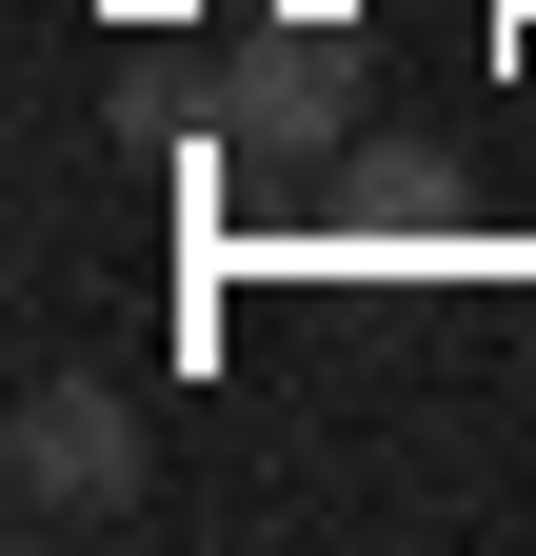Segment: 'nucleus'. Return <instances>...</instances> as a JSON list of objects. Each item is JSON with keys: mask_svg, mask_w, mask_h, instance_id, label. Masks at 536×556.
<instances>
[{"mask_svg": "<svg viewBox=\"0 0 536 556\" xmlns=\"http://www.w3.org/2000/svg\"><path fill=\"white\" fill-rule=\"evenodd\" d=\"M219 139H239V160H339V139H358V60L318 40V21L239 40L219 60Z\"/></svg>", "mask_w": 536, "mask_h": 556, "instance_id": "2", "label": "nucleus"}, {"mask_svg": "<svg viewBox=\"0 0 536 556\" xmlns=\"http://www.w3.org/2000/svg\"><path fill=\"white\" fill-rule=\"evenodd\" d=\"M339 219H457V179L418 160V139H358V160H339Z\"/></svg>", "mask_w": 536, "mask_h": 556, "instance_id": "3", "label": "nucleus"}, {"mask_svg": "<svg viewBox=\"0 0 536 556\" xmlns=\"http://www.w3.org/2000/svg\"><path fill=\"white\" fill-rule=\"evenodd\" d=\"M0 497H21V536L140 517V397H119V378H21V417H0Z\"/></svg>", "mask_w": 536, "mask_h": 556, "instance_id": "1", "label": "nucleus"}]
</instances>
